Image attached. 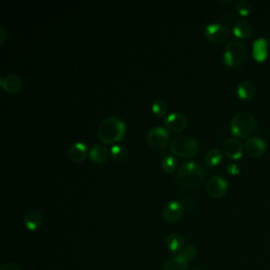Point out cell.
I'll return each mask as SVG.
<instances>
[{
	"label": "cell",
	"mask_w": 270,
	"mask_h": 270,
	"mask_svg": "<svg viewBox=\"0 0 270 270\" xmlns=\"http://www.w3.org/2000/svg\"><path fill=\"white\" fill-rule=\"evenodd\" d=\"M268 56V41L264 38H258L253 45V57L257 63H264Z\"/></svg>",
	"instance_id": "cell-15"
},
{
	"label": "cell",
	"mask_w": 270,
	"mask_h": 270,
	"mask_svg": "<svg viewBox=\"0 0 270 270\" xmlns=\"http://www.w3.org/2000/svg\"><path fill=\"white\" fill-rule=\"evenodd\" d=\"M232 32L236 37L241 38V39H246L253 35L254 26L247 20H240L235 25V27H233Z\"/></svg>",
	"instance_id": "cell-19"
},
{
	"label": "cell",
	"mask_w": 270,
	"mask_h": 270,
	"mask_svg": "<svg viewBox=\"0 0 270 270\" xmlns=\"http://www.w3.org/2000/svg\"><path fill=\"white\" fill-rule=\"evenodd\" d=\"M126 132L124 122L115 116L105 118L98 127V138L107 145L118 142L122 139Z\"/></svg>",
	"instance_id": "cell-2"
},
{
	"label": "cell",
	"mask_w": 270,
	"mask_h": 270,
	"mask_svg": "<svg viewBox=\"0 0 270 270\" xmlns=\"http://www.w3.org/2000/svg\"><path fill=\"white\" fill-rule=\"evenodd\" d=\"M164 123L171 132H182L188 127V118L182 113L173 112L165 118Z\"/></svg>",
	"instance_id": "cell-10"
},
{
	"label": "cell",
	"mask_w": 270,
	"mask_h": 270,
	"mask_svg": "<svg viewBox=\"0 0 270 270\" xmlns=\"http://www.w3.org/2000/svg\"><path fill=\"white\" fill-rule=\"evenodd\" d=\"M247 57V48L240 40H232L228 43L224 52V63L227 67L238 68Z\"/></svg>",
	"instance_id": "cell-5"
},
{
	"label": "cell",
	"mask_w": 270,
	"mask_h": 270,
	"mask_svg": "<svg viewBox=\"0 0 270 270\" xmlns=\"http://www.w3.org/2000/svg\"><path fill=\"white\" fill-rule=\"evenodd\" d=\"M189 262L182 256L177 255L168 260L164 266V270H188Z\"/></svg>",
	"instance_id": "cell-20"
},
{
	"label": "cell",
	"mask_w": 270,
	"mask_h": 270,
	"mask_svg": "<svg viewBox=\"0 0 270 270\" xmlns=\"http://www.w3.org/2000/svg\"><path fill=\"white\" fill-rule=\"evenodd\" d=\"M192 270H200V269H192Z\"/></svg>",
	"instance_id": "cell-32"
},
{
	"label": "cell",
	"mask_w": 270,
	"mask_h": 270,
	"mask_svg": "<svg viewBox=\"0 0 270 270\" xmlns=\"http://www.w3.org/2000/svg\"><path fill=\"white\" fill-rule=\"evenodd\" d=\"M267 41H268V45L270 46V36H269V37H268V39H267Z\"/></svg>",
	"instance_id": "cell-31"
},
{
	"label": "cell",
	"mask_w": 270,
	"mask_h": 270,
	"mask_svg": "<svg viewBox=\"0 0 270 270\" xmlns=\"http://www.w3.org/2000/svg\"><path fill=\"white\" fill-rule=\"evenodd\" d=\"M243 146L237 138H228L224 143V152L231 159H240L243 156Z\"/></svg>",
	"instance_id": "cell-14"
},
{
	"label": "cell",
	"mask_w": 270,
	"mask_h": 270,
	"mask_svg": "<svg viewBox=\"0 0 270 270\" xmlns=\"http://www.w3.org/2000/svg\"><path fill=\"white\" fill-rule=\"evenodd\" d=\"M227 172L231 175H237L240 173V168L236 164H230L227 166Z\"/></svg>",
	"instance_id": "cell-28"
},
{
	"label": "cell",
	"mask_w": 270,
	"mask_h": 270,
	"mask_svg": "<svg viewBox=\"0 0 270 270\" xmlns=\"http://www.w3.org/2000/svg\"><path fill=\"white\" fill-rule=\"evenodd\" d=\"M169 138L170 136L167 129L164 127H159V126L150 129L147 134V141L149 146L155 150L166 148L169 142Z\"/></svg>",
	"instance_id": "cell-7"
},
{
	"label": "cell",
	"mask_w": 270,
	"mask_h": 270,
	"mask_svg": "<svg viewBox=\"0 0 270 270\" xmlns=\"http://www.w3.org/2000/svg\"><path fill=\"white\" fill-rule=\"evenodd\" d=\"M151 109L152 112L158 116V117H163L165 116V114L167 113L168 110V105L165 100L163 99H156L153 101L152 106H151Z\"/></svg>",
	"instance_id": "cell-24"
},
{
	"label": "cell",
	"mask_w": 270,
	"mask_h": 270,
	"mask_svg": "<svg viewBox=\"0 0 270 270\" xmlns=\"http://www.w3.org/2000/svg\"><path fill=\"white\" fill-rule=\"evenodd\" d=\"M111 151L103 145H95L89 152V157L95 164H105L109 159Z\"/></svg>",
	"instance_id": "cell-16"
},
{
	"label": "cell",
	"mask_w": 270,
	"mask_h": 270,
	"mask_svg": "<svg viewBox=\"0 0 270 270\" xmlns=\"http://www.w3.org/2000/svg\"><path fill=\"white\" fill-rule=\"evenodd\" d=\"M205 37L213 44H223L230 36V30L222 24H210L204 30Z\"/></svg>",
	"instance_id": "cell-6"
},
{
	"label": "cell",
	"mask_w": 270,
	"mask_h": 270,
	"mask_svg": "<svg viewBox=\"0 0 270 270\" xmlns=\"http://www.w3.org/2000/svg\"><path fill=\"white\" fill-rule=\"evenodd\" d=\"M223 159V154L219 149H211L209 150L204 157V164L209 167L213 168L215 166H218Z\"/></svg>",
	"instance_id": "cell-22"
},
{
	"label": "cell",
	"mask_w": 270,
	"mask_h": 270,
	"mask_svg": "<svg viewBox=\"0 0 270 270\" xmlns=\"http://www.w3.org/2000/svg\"><path fill=\"white\" fill-rule=\"evenodd\" d=\"M161 168H163L166 173H172L177 168V160L175 159V157L168 155L161 161Z\"/></svg>",
	"instance_id": "cell-25"
},
{
	"label": "cell",
	"mask_w": 270,
	"mask_h": 270,
	"mask_svg": "<svg viewBox=\"0 0 270 270\" xmlns=\"http://www.w3.org/2000/svg\"><path fill=\"white\" fill-rule=\"evenodd\" d=\"M6 38H7V34L4 28H0V45H4L6 43Z\"/></svg>",
	"instance_id": "cell-30"
},
{
	"label": "cell",
	"mask_w": 270,
	"mask_h": 270,
	"mask_svg": "<svg viewBox=\"0 0 270 270\" xmlns=\"http://www.w3.org/2000/svg\"><path fill=\"white\" fill-rule=\"evenodd\" d=\"M44 223L43 214L37 210H30L24 217V225L30 231H35L41 227Z\"/></svg>",
	"instance_id": "cell-13"
},
{
	"label": "cell",
	"mask_w": 270,
	"mask_h": 270,
	"mask_svg": "<svg viewBox=\"0 0 270 270\" xmlns=\"http://www.w3.org/2000/svg\"><path fill=\"white\" fill-rule=\"evenodd\" d=\"M257 129V118L249 112H241L232 117L230 121V131L233 135L245 138L253 134Z\"/></svg>",
	"instance_id": "cell-3"
},
{
	"label": "cell",
	"mask_w": 270,
	"mask_h": 270,
	"mask_svg": "<svg viewBox=\"0 0 270 270\" xmlns=\"http://www.w3.org/2000/svg\"><path fill=\"white\" fill-rule=\"evenodd\" d=\"M2 84L3 89L8 94H16L20 91L23 81L20 77L16 74H8L5 77L2 78Z\"/></svg>",
	"instance_id": "cell-12"
},
{
	"label": "cell",
	"mask_w": 270,
	"mask_h": 270,
	"mask_svg": "<svg viewBox=\"0 0 270 270\" xmlns=\"http://www.w3.org/2000/svg\"><path fill=\"white\" fill-rule=\"evenodd\" d=\"M188 262L194 260L197 256V251H196V248L193 247V246H187L186 248H184L183 253L181 254Z\"/></svg>",
	"instance_id": "cell-27"
},
{
	"label": "cell",
	"mask_w": 270,
	"mask_h": 270,
	"mask_svg": "<svg viewBox=\"0 0 270 270\" xmlns=\"http://www.w3.org/2000/svg\"><path fill=\"white\" fill-rule=\"evenodd\" d=\"M266 141L261 137H250L245 143V152L250 157H260L266 151Z\"/></svg>",
	"instance_id": "cell-11"
},
{
	"label": "cell",
	"mask_w": 270,
	"mask_h": 270,
	"mask_svg": "<svg viewBox=\"0 0 270 270\" xmlns=\"http://www.w3.org/2000/svg\"><path fill=\"white\" fill-rule=\"evenodd\" d=\"M206 175V170L200 164L188 161L179 168L176 182L179 186L186 189L199 188L204 183Z\"/></svg>",
	"instance_id": "cell-1"
},
{
	"label": "cell",
	"mask_w": 270,
	"mask_h": 270,
	"mask_svg": "<svg viewBox=\"0 0 270 270\" xmlns=\"http://www.w3.org/2000/svg\"><path fill=\"white\" fill-rule=\"evenodd\" d=\"M87 146L84 142H75L74 145H72L68 151V156L69 158L73 161V163L80 164L86 159L87 157Z\"/></svg>",
	"instance_id": "cell-17"
},
{
	"label": "cell",
	"mask_w": 270,
	"mask_h": 270,
	"mask_svg": "<svg viewBox=\"0 0 270 270\" xmlns=\"http://www.w3.org/2000/svg\"><path fill=\"white\" fill-rule=\"evenodd\" d=\"M236 9L241 16H248L253 12V5L246 0H240L236 5Z\"/></svg>",
	"instance_id": "cell-26"
},
{
	"label": "cell",
	"mask_w": 270,
	"mask_h": 270,
	"mask_svg": "<svg viewBox=\"0 0 270 270\" xmlns=\"http://www.w3.org/2000/svg\"><path fill=\"white\" fill-rule=\"evenodd\" d=\"M257 93L256 85L250 80L242 81L237 88V94L242 100H250L255 97Z\"/></svg>",
	"instance_id": "cell-18"
},
{
	"label": "cell",
	"mask_w": 270,
	"mask_h": 270,
	"mask_svg": "<svg viewBox=\"0 0 270 270\" xmlns=\"http://www.w3.org/2000/svg\"><path fill=\"white\" fill-rule=\"evenodd\" d=\"M0 270H22L20 267L14 263H6L2 266Z\"/></svg>",
	"instance_id": "cell-29"
},
{
	"label": "cell",
	"mask_w": 270,
	"mask_h": 270,
	"mask_svg": "<svg viewBox=\"0 0 270 270\" xmlns=\"http://www.w3.org/2000/svg\"><path fill=\"white\" fill-rule=\"evenodd\" d=\"M166 245L172 253H179L184 248V238L179 233H171L166 239Z\"/></svg>",
	"instance_id": "cell-21"
},
{
	"label": "cell",
	"mask_w": 270,
	"mask_h": 270,
	"mask_svg": "<svg viewBox=\"0 0 270 270\" xmlns=\"http://www.w3.org/2000/svg\"><path fill=\"white\" fill-rule=\"evenodd\" d=\"M228 190V183L222 176H212L206 184L207 193L213 199H221Z\"/></svg>",
	"instance_id": "cell-8"
},
{
	"label": "cell",
	"mask_w": 270,
	"mask_h": 270,
	"mask_svg": "<svg viewBox=\"0 0 270 270\" xmlns=\"http://www.w3.org/2000/svg\"><path fill=\"white\" fill-rule=\"evenodd\" d=\"M200 146L196 139L190 136L175 137L170 143V151L179 157L191 158L199 153Z\"/></svg>",
	"instance_id": "cell-4"
},
{
	"label": "cell",
	"mask_w": 270,
	"mask_h": 270,
	"mask_svg": "<svg viewBox=\"0 0 270 270\" xmlns=\"http://www.w3.org/2000/svg\"><path fill=\"white\" fill-rule=\"evenodd\" d=\"M163 219L169 224H175L181 221L184 214V206L181 202L172 201L163 209Z\"/></svg>",
	"instance_id": "cell-9"
},
{
	"label": "cell",
	"mask_w": 270,
	"mask_h": 270,
	"mask_svg": "<svg viewBox=\"0 0 270 270\" xmlns=\"http://www.w3.org/2000/svg\"><path fill=\"white\" fill-rule=\"evenodd\" d=\"M111 156L114 160L119 161V163H122L128 157V151L124 147L120 145H114L111 148Z\"/></svg>",
	"instance_id": "cell-23"
}]
</instances>
